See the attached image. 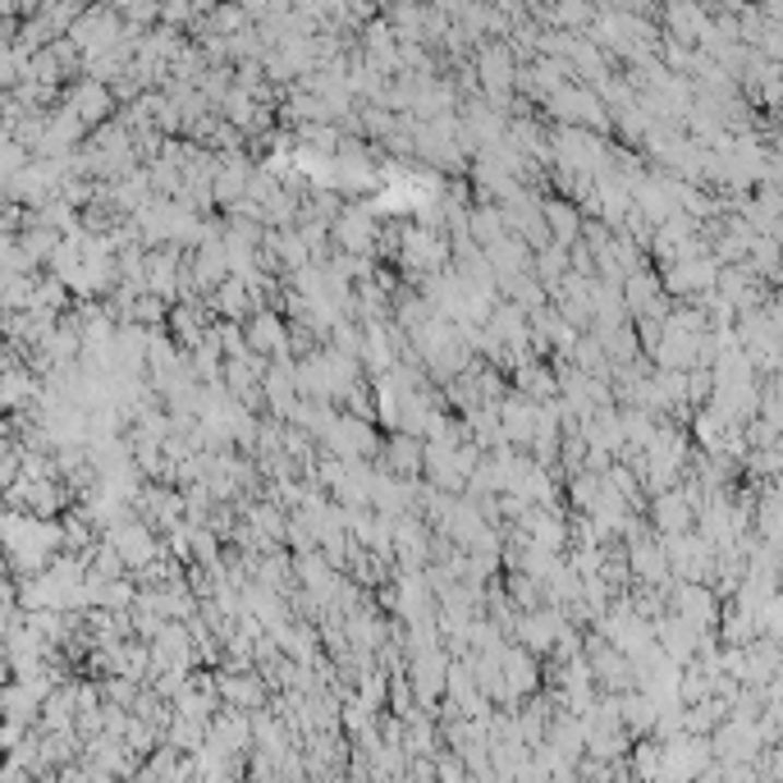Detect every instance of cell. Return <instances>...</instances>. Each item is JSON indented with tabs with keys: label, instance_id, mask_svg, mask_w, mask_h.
I'll list each match as a JSON object with an SVG mask.
<instances>
[{
	"label": "cell",
	"instance_id": "9",
	"mask_svg": "<svg viewBox=\"0 0 783 783\" xmlns=\"http://www.w3.org/2000/svg\"><path fill=\"white\" fill-rule=\"evenodd\" d=\"M0 582H5V563H0Z\"/></svg>",
	"mask_w": 783,
	"mask_h": 783
},
{
	"label": "cell",
	"instance_id": "3",
	"mask_svg": "<svg viewBox=\"0 0 783 783\" xmlns=\"http://www.w3.org/2000/svg\"><path fill=\"white\" fill-rule=\"evenodd\" d=\"M376 467L394 482H422V440L408 431H390V440H381Z\"/></svg>",
	"mask_w": 783,
	"mask_h": 783
},
{
	"label": "cell",
	"instance_id": "7",
	"mask_svg": "<svg viewBox=\"0 0 783 783\" xmlns=\"http://www.w3.org/2000/svg\"><path fill=\"white\" fill-rule=\"evenodd\" d=\"M467 239L477 244L482 252H486L490 244H500V239H505V216H500V206H490V202L472 206V211H467Z\"/></svg>",
	"mask_w": 783,
	"mask_h": 783
},
{
	"label": "cell",
	"instance_id": "6",
	"mask_svg": "<svg viewBox=\"0 0 783 783\" xmlns=\"http://www.w3.org/2000/svg\"><path fill=\"white\" fill-rule=\"evenodd\" d=\"M513 390H518L522 399H532V403H550V399H559V385H555L550 363H527V367H518V371H513Z\"/></svg>",
	"mask_w": 783,
	"mask_h": 783
},
{
	"label": "cell",
	"instance_id": "5",
	"mask_svg": "<svg viewBox=\"0 0 783 783\" xmlns=\"http://www.w3.org/2000/svg\"><path fill=\"white\" fill-rule=\"evenodd\" d=\"M64 110L74 115V120H79L83 129H97V124H106V120H110V110H120V106H115L110 87H102V83L83 79V83H74V92H69Z\"/></svg>",
	"mask_w": 783,
	"mask_h": 783
},
{
	"label": "cell",
	"instance_id": "1",
	"mask_svg": "<svg viewBox=\"0 0 783 783\" xmlns=\"http://www.w3.org/2000/svg\"><path fill=\"white\" fill-rule=\"evenodd\" d=\"M669 614H678L697 637H705V628L720 624V596L705 582H674L669 586Z\"/></svg>",
	"mask_w": 783,
	"mask_h": 783
},
{
	"label": "cell",
	"instance_id": "8",
	"mask_svg": "<svg viewBox=\"0 0 783 783\" xmlns=\"http://www.w3.org/2000/svg\"><path fill=\"white\" fill-rule=\"evenodd\" d=\"M710 390H715V381H710V367H692V371H687V408H705Z\"/></svg>",
	"mask_w": 783,
	"mask_h": 783
},
{
	"label": "cell",
	"instance_id": "4",
	"mask_svg": "<svg viewBox=\"0 0 783 783\" xmlns=\"http://www.w3.org/2000/svg\"><path fill=\"white\" fill-rule=\"evenodd\" d=\"M646 513H651V532L655 536H683V532H692V522H697V509L687 505V495L678 486L664 490V495H651Z\"/></svg>",
	"mask_w": 783,
	"mask_h": 783
},
{
	"label": "cell",
	"instance_id": "2",
	"mask_svg": "<svg viewBox=\"0 0 783 783\" xmlns=\"http://www.w3.org/2000/svg\"><path fill=\"white\" fill-rule=\"evenodd\" d=\"M284 340H289V321H284L275 307H261V312H252L244 321V348L252 353V358H289L284 353Z\"/></svg>",
	"mask_w": 783,
	"mask_h": 783
}]
</instances>
